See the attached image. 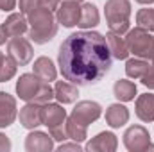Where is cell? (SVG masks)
<instances>
[{
    "label": "cell",
    "instance_id": "obj_1",
    "mask_svg": "<svg viewBox=\"0 0 154 152\" xmlns=\"http://www.w3.org/2000/svg\"><path fill=\"white\" fill-rule=\"evenodd\" d=\"M108 39L93 31L74 32L59 47L57 63L66 81L75 86L97 84L111 68Z\"/></svg>",
    "mask_w": 154,
    "mask_h": 152
},
{
    "label": "cell",
    "instance_id": "obj_2",
    "mask_svg": "<svg viewBox=\"0 0 154 152\" xmlns=\"http://www.w3.org/2000/svg\"><path fill=\"white\" fill-rule=\"evenodd\" d=\"M29 23H31V39L34 43H47L56 36L57 32V23L50 9L38 7L29 14Z\"/></svg>",
    "mask_w": 154,
    "mask_h": 152
},
{
    "label": "cell",
    "instance_id": "obj_3",
    "mask_svg": "<svg viewBox=\"0 0 154 152\" xmlns=\"http://www.w3.org/2000/svg\"><path fill=\"white\" fill-rule=\"evenodd\" d=\"M129 14H131L129 0H108L106 2V20H108L111 32H116L122 36L129 31Z\"/></svg>",
    "mask_w": 154,
    "mask_h": 152
},
{
    "label": "cell",
    "instance_id": "obj_4",
    "mask_svg": "<svg viewBox=\"0 0 154 152\" xmlns=\"http://www.w3.org/2000/svg\"><path fill=\"white\" fill-rule=\"evenodd\" d=\"M125 43H127L129 54H134L136 57H142V59L154 57V38L149 34V31H145L142 27L129 31Z\"/></svg>",
    "mask_w": 154,
    "mask_h": 152
},
{
    "label": "cell",
    "instance_id": "obj_5",
    "mask_svg": "<svg viewBox=\"0 0 154 152\" xmlns=\"http://www.w3.org/2000/svg\"><path fill=\"white\" fill-rule=\"evenodd\" d=\"M124 143L129 150L133 152H138V150H147L151 149L154 150V145H151V136L147 132L145 127L142 125H133L125 131L124 134Z\"/></svg>",
    "mask_w": 154,
    "mask_h": 152
},
{
    "label": "cell",
    "instance_id": "obj_6",
    "mask_svg": "<svg viewBox=\"0 0 154 152\" xmlns=\"http://www.w3.org/2000/svg\"><path fill=\"white\" fill-rule=\"evenodd\" d=\"M7 56L20 66H25L32 59V47L25 38L14 36L7 43Z\"/></svg>",
    "mask_w": 154,
    "mask_h": 152
},
{
    "label": "cell",
    "instance_id": "obj_7",
    "mask_svg": "<svg viewBox=\"0 0 154 152\" xmlns=\"http://www.w3.org/2000/svg\"><path fill=\"white\" fill-rule=\"evenodd\" d=\"M102 113V108L97 104V102H91V100H82V102H79L75 108H74V111L70 114V118L79 123V125H82V127H88L91 122H95L99 116Z\"/></svg>",
    "mask_w": 154,
    "mask_h": 152
},
{
    "label": "cell",
    "instance_id": "obj_8",
    "mask_svg": "<svg viewBox=\"0 0 154 152\" xmlns=\"http://www.w3.org/2000/svg\"><path fill=\"white\" fill-rule=\"evenodd\" d=\"M65 120H66V111L59 104H50V102L43 104V108H41V123L47 125L48 131L65 125L66 123Z\"/></svg>",
    "mask_w": 154,
    "mask_h": 152
},
{
    "label": "cell",
    "instance_id": "obj_9",
    "mask_svg": "<svg viewBox=\"0 0 154 152\" xmlns=\"http://www.w3.org/2000/svg\"><path fill=\"white\" fill-rule=\"evenodd\" d=\"M39 86H41V79L34 74H23L16 82V93L22 100L31 102L34 99V95L38 93Z\"/></svg>",
    "mask_w": 154,
    "mask_h": 152
},
{
    "label": "cell",
    "instance_id": "obj_10",
    "mask_svg": "<svg viewBox=\"0 0 154 152\" xmlns=\"http://www.w3.org/2000/svg\"><path fill=\"white\" fill-rule=\"evenodd\" d=\"M79 18H81L79 2L66 0L65 4H61L57 7V22L63 23V27H74V25H77Z\"/></svg>",
    "mask_w": 154,
    "mask_h": 152
},
{
    "label": "cell",
    "instance_id": "obj_11",
    "mask_svg": "<svg viewBox=\"0 0 154 152\" xmlns=\"http://www.w3.org/2000/svg\"><path fill=\"white\" fill-rule=\"evenodd\" d=\"M16 118V100L9 93L0 91V129L9 127Z\"/></svg>",
    "mask_w": 154,
    "mask_h": 152
},
{
    "label": "cell",
    "instance_id": "obj_12",
    "mask_svg": "<svg viewBox=\"0 0 154 152\" xmlns=\"http://www.w3.org/2000/svg\"><path fill=\"white\" fill-rule=\"evenodd\" d=\"M20 123L25 129H36L38 125H41V108L39 104L29 102L25 108L20 109Z\"/></svg>",
    "mask_w": 154,
    "mask_h": 152
},
{
    "label": "cell",
    "instance_id": "obj_13",
    "mask_svg": "<svg viewBox=\"0 0 154 152\" xmlns=\"http://www.w3.org/2000/svg\"><path fill=\"white\" fill-rule=\"evenodd\" d=\"M52 136L41 132V131H34L27 136L25 140V149L29 152H34V150H52L54 143H52Z\"/></svg>",
    "mask_w": 154,
    "mask_h": 152
},
{
    "label": "cell",
    "instance_id": "obj_14",
    "mask_svg": "<svg viewBox=\"0 0 154 152\" xmlns=\"http://www.w3.org/2000/svg\"><path fill=\"white\" fill-rule=\"evenodd\" d=\"M127 120H129V111H127L125 106H122V104H111L108 108V111H106V122H108L109 127H113V129L122 127V125L127 123Z\"/></svg>",
    "mask_w": 154,
    "mask_h": 152
},
{
    "label": "cell",
    "instance_id": "obj_15",
    "mask_svg": "<svg viewBox=\"0 0 154 152\" xmlns=\"http://www.w3.org/2000/svg\"><path fill=\"white\" fill-rule=\"evenodd\" d=\"M136 116L142 122H152L154 120V95L145 93L140 95L136 100Z\"/></svg>",
    "mask_w": 154,
    "mask_h": 152
},
{
    "label": "cell",
    "instance_id": "obj_16",
    "mask_svg": "<svg viewBox=\"0 0 154 152\" xmlns=\"http://www.w3.org/2000/svg\"><path fill=\"white\" fill-rule=\"evenodd\" d=\"M77 88L75 84H72L70 81H57L56 88H54V97L61 102V104H72L77 99Z\"/></svg>",
    "mask_w": 154,
    "mask_h": 152
},
{
    "label": "cell",
    "instance_id": "obj_17",
    "mask_svg": "<svg viewBox=\"0 0 154 152\" xmlns=\"http://www.w3.org/2000/svg\"><path fill=\"white\" fill-rule=\"evenodd\" d=\"M116 136L113 132H100L97 134L90 143H88V150H106V152H111L116 149Z\"/></svg>",
    "mask_w": 154,
    "mask_h": 152
},
{
    "label": "cell",
    "instance_id": "obj_18",
    "mask_svg": "<svg viewBox=\"0 0 154 152\" xmlns=\"http://www.w3.org/2000/svg\"><path fill=\"white\" fill-rule=\"evenodd\" d=\"M106 39H108V45H109V50H111V56H113V57H116V59H127L129 48H127L125 39L120 38V34L109 31V32L106 34Z\"/></svg>",
    "mask_w": 154,
    "mask_h": 152
},
{
    "label": "cell",
    "instance_id": "obj_19",
    "mask_svg": "<svg viewBox=\"0 0 154 152\" xmlns=\"http://www.w3.org/2000/svg\"><path fill=\"white\" fill-rule=\"evenodd\" d=\"M34 75H38L45 82H50V81H56L57 74H56V68L48 57H38L34 61Z\"/></svg>",
    "mask_w": 154,
    "mask_h": 152
},
{
    "label": "cell",
    "instance_id": "obj_20",
    "mask_svg": "<svg viewBox=\"0 0 154 152\" xmlns=\"http://www.w3.org/2000/svg\"><path fill=\"white\" fill-rule=\"evenodd\" d=\"M4 27H5V31H7V34H9L11 38H14V36H22V34L27 31V20L23 18V14H20V13H13V14L5 20Z\"/></svg>",
    "mask_w": 154,
    "mask_h": 152
},
{
    "label": "cell",
    "instance_id": "obj_21",
    "mask_svg": "<svg viewBox=\"0 0 154 152\" xmlns=\"http://www.w3.org/2000/svg\"><path fill=\"white\" fill-rule=\"evenodd\" d=\"M81 29H91L95 25H99V11L93 4H84L81 7V18L77 23Z\"/></svg>",
    "mask_w": 154,
    "mask_h": 152
},
{
    "label": "cell",
    "instance_id": "obj_22",
    "mask_svg": "<svg viewBox=\"0 0 154 152\" xmlns=\"http://www.w3.org/2000/svg\"><path fill=\"white\" fill-rule=\"evenodd\" d=\"M113 93H115V97L118 100H122V102H129V100H133L134 99V95H136V84L134 82H131V81H116L115 86H113Z\"/></svg>",
    "mask_w": 154,
    "mask_h": 152
},
{
    "label": "cell",
    "instance_id": "obj_23",
    "mask_svg": "<svg viewBox=\"0 0 154 152\" xmlns=\"http://www.w3.org/2000/svg\"><path fill=\"white\" fill-rule=\"evenodd\" d=\"M149 66L151 65L145 63V61H142V59H129L125 63V74L131 79H142V77L145 75V72L149 70Z\"/></svg>",
    "mask_w": 154,
    "mask_h": 152
},
{
    "label": "cell",
    "instance_id": "obj_24",
    "mask_svg": "<svg viewBox=\"0 0 154 152\" xmlns=\"http://www.w3.org/2000/svg\"><path fill=\"white\" fill-rule=\"evenodd\" d=\"M136 23L149 32L154 31V9H140L136 13Z\"/></svg>",
    "mask_w": 154,
    "mask_h": 152
},
{
    "label": "cell",
    "instance_id": "obj_25",
    "mask_svg": "<svg viewBox=\"0 0 154 152\" xmlns=\"http://www.w3.org/2000/svg\"><path fill=\"white\" fill-rule=\"evenodd\" d=\"M52 99H54V90L50 88V84H48V82L41 81V86H39L38 93L34 95V99H32L31 102H34V104H39V106H43V104L50 102Z\"/></svg>",
    "mask_w": 154,
    "mask_h": 152
},
{
    "label": "cell",
    "instance_id": "obj_26",
    "mask_svg": "<svg viewBox=\"0 0 154 152\" xmlns=\"http://www.w3.org/2000/svg\"><path fill=\"white\" fill-rule=\"evenodd\" d=\"M86 129L88 127H82V125L75 123L72 118H68V122H66V134L74 141H82L86 138Z\"/></svg>",
    "mask_w": 154,
    "mask_h": 152
},
{
    "label": "cell",
    "instance_id": "obj_27",
    "mask_svg": "<svg viewBox=\"0 0 154 152\" xmlns=\"http://www.w3.org/2000/svg\"><path fill=\"white\" fill-rule=\"evenodd\" d=\"M16 74V63L7 56L4 57V61L0 63V82H7L9 79H13Z\"/></svg>",
    "mask_w": 154,
    "mask_h": 152
},
{
    "label": "cell",
    "instance_id": "obj_28",
    "mask_svg": "<svg viewBox=\"0 0 154 152\" xmlns=\"http://www.w3.org/2000/svg\"><path fill=\"white\" fill-rule=\"evenodd\" d=\"M39 5H41V0H20V11L23 14H31Z\"/></svg>",
    "mask_w": 154,
    "mask_h": 152
},
{
    "label": "cell",
    "instance_id": "obj_29",
    "mask_svg": "<svg viewBox=\"0 0 154 152\" xmlns=\"http://www.w3.org/2000/svg\"><path fill=\"white\" fill-rule=\"evenodd\" d=\"M142 82H143L147 88L154 90V66H152V65L149 66V70L145 72V75L142 77Z\"/></svg>",
    "mask_w": 154,
    "mask_h": 152
},
{
    "label": "cell",
    "instance_id": "obj_30",
    "mask_svg": "<svg viewBox=\"0 0 154 152\" xmlns=\"http://www.w3.org/2000/svg\"><path fill=\"white\" fill-rule=\"evenodd\" d=\"M14 5H16V0H0V9H2L4 13L13 11Z\"/></svg>",
    "mask_w": 154,
    "mask_h": 152
},
{
    "label": "cell",
    "instance_id": "obj_31",
    "mask_svg": "<svg viewBox=\"0 0 154 152\" xmlns=\"http://www.w3.org/2000/svg\"><path fill=\"white\" fill-rule=\"evenodd\" d=\"M41 5L50 9V11H54V9L59 7V0H41Z\"/></svg>",
    "mask_w": 154,
    "mask_h": 152
},
{
    "label": "cell",
    "instance_id": "obj_32",
    "mask_svg": "<svg viewBox=\"0 0 154 152\" xmlns=\"http://www.w3.org/2000/svg\"><path fill=\"white\" fill-rule=\"evenodd\" d=\"M9 149H11V141H9V138L4 136V134H0V150H9Z\"/></svg>",
    "mask_w": 154,
    "mask_h": 152
},
{
    "label": "cell",
    "instance_id": "obj_33",
    "mask_svg": "<svg viewBox=\"0 0 154 152\" xmlns=\"http://www.w3.org/2000/svg\"><path fill=\"white\" fill-rule=\"evenodd\" d=\"M59 150H81V145H79V141H75V143H66V145H61L59 147Z\"/></svg>",
    "mask_w": 154,
    "mask_h": 152
},
{
    "label": "cell",
    "instance_id": "obj_34",
    "mask_svg": "<svg viewBox=\"0 0 154 152\" xmlns=\"http://www.w3.org/2000/svg\"><path fill=\"white\" fill-rule=\"evenodd\" d=\"M9 38V34H7V31H5V27L4 25H0V45H4L5 41Z\"/></svg>",
    "mask_w": 154,
    "mask_h": 152
},
{
    "label": "cell",
    "instance_id": "obj_35",
    "mask_svg": "<svg viewBox=\"0 0 154 152\" xmlns=\"http://www.w3.org/2000/svg\"><path fill=\"white\" fill-rule=\"evenodd\" d=\"M136 2H138V4H145V5H147V4H154V0H136Z\"/></svg>",
    "mask_w": 154,
    "mask_h": 152
},
{
    "label": "cell",
    "instance_id": "obj_36",
    "mask_svg": "<svg viewBox=\"0 0 154 152\" xmlns=\"http://www.w3.org/2000/svg\"><path fill=\"white\" fill-rule=\"evenodd\" d=\"M4 57H5V56H4V54H2V52H0V63H2V61H4Z\"/></svg>",
    "mask_w": 154,
    "mask_h": 152
},
{
    "label": "cell",
    "instance_id": "obj_37",
    "mask_svg": "<svg viewBox=\"0 0 154 152\" xmlns=\"http://www.w3.org/2000/svg\"><path fill=\"white\" fill-rule=\"evenodd\" d=\"M72 2H82V0H72Z\"/></svg>",
    "mask_w": 154,
    "mask_h": 152
}]
</instances>
